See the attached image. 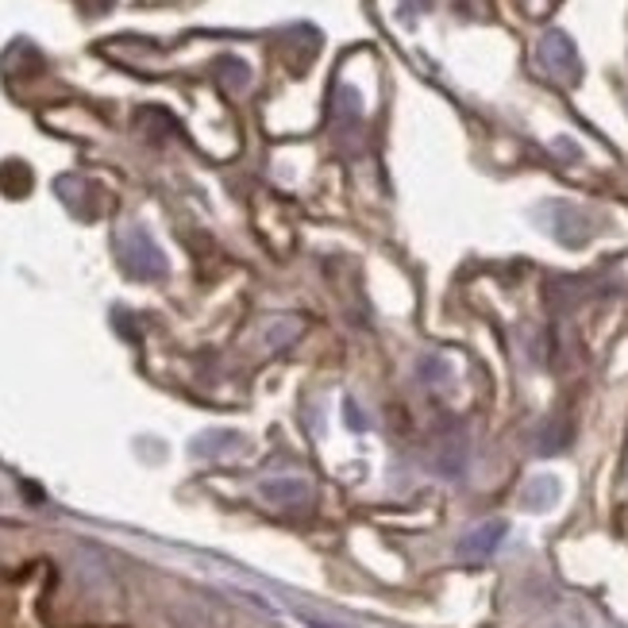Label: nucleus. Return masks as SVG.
Instances as JSON below:
<instances>
[{"mask_svg": "<svg viewBox=\"0 0 628 628\" xmlns=\"http://www.w3.org/2000/svg\"><path fill=\"white\" fill-rule=\"evenodd\" d=\"M540 66L548 74L563 77V81H575L578 77V54H575V43H570L563 32H548L540 39Z\"/></svg>", "mask_w": 628, "mask_h": 628, "instance_id": "1", "label": "nucleus"}, {"mask_svg": "<svg viewBox=\"0 0 628 628\" xmlns=\"http://www.w3.org/2000/svg\"><path fill=\"white\" fill-rule=\"evenodd\" d=\"M505 532H510L505 520H486V525L470 528V532L459 540V555H463V560H486V555L498 552V543L505 540Z\"/></svg>", "mask_w": 628, "mask_h": 628, "instance_id": "2", "label": "nucleus"}, {"mask_svg": "<svg viewBox=\"0 0 628 628\" xmlns=\"http://www.w3.org/2000/svg\"><path fill=\"white\" fill-rule=\"evenodd\" d=\"M263 501L278 505V510H298V505H309L313 501V486L305 478H271L263 482Z\"/></svg>", "mask_w": 628, "mask_h": 628, "instance_id": "3", "label": "nucleus"}, {"mask_svg": "<svg viewBox=\"0 0 628 628\" xmlns=\"http://www.w3.org/2000/svg\"><path fill=\"white\" fill-rule=\"evenodd\" d=\"M555 501H560V478H555V475H536V478H528L525 493H520V505H525L528 513L552 510Z\"/></svg>", "mask_w": 628, "mask_h": 628, "instance_id": "4", "label": "nucleus"}, {"mask_svg": "<svg viewBox=\"0 0 628 628\" xmlns=\"http://www.w3.org/2000/svg\"><path fill=\"white\" fill-rule=\"evenodd\" d=\"M436 467H440L443 475H463V467H467V440H463V436L443 440L440 455H436Z\"/></svg>", "mask_w": 628, "mask_h": 628, "instance_id": "5", "label": "nucleus"}, {"mask_svg": "<svg viewBox=\"0 0 628 628\" xmlns=\"http://www.w3.org/2000/svg\"><path fill=\"white\" fill-rule=\"evenodd\" d=\"M293 617L301 620L305 628H363V625H351V620H340V617H324V613H313V610H293Z\"/></svg>", "mask_w": 628, "mask_h": 628, "instance_id": "6", "label": "nucleus"}, {"mask_svg": "<svg viewBox=\"0 0 628 628\" xmlns=\"http://www.w3.org/2000/svg\"><path fill=\"white\" fill-rule=\"evenodd\" d=\"M274 328H278V331H271V340H266L271 348H281V343H286L289 336H298V321H278Z\"/></svg>", "mask_w": 628, "mask_h": 628, "instance_id": "7", "label": "nucleus"}, {"mask_svg": "<svg viewBox=\"0 0 628 628\" xmlns=\"http://www.w3.org/2000/svg\"><path fill=\"white\" fill-rule=\"evenodd\" d=\"M425 378H451V370L440 363V359H428V363H425Z\"/></svg>", "mask_w": 628, "mask_h": 628, "instance_id": "8", "label": "nucleus"}]
</instances>
